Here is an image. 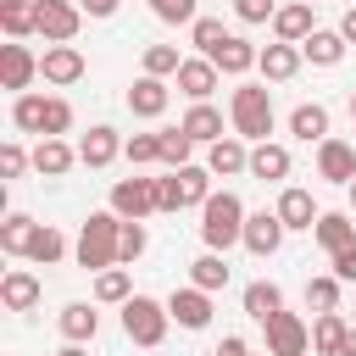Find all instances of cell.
<instances>
[{"label": "cell", "instance_id": "60d3db41", "mask_svg": "<svg viewBox=\"0 0 356 356\" xmlns=\"http://www.w3.org/2000/svg\"><path fill=\"white\" fill-rule=\"evenodd\" d=\"M122 156H128L134 167H150V161H161V134H134V139L122 145Z\"/></svg>", "mask_w": 356, "mask_h": 356}, {"label": "cell", "instance_id": "7a4b0ae2", "mask_svg": "<svg viewBox=\"0 0 356 356\" xmlns=\"http://www.w3.org/2000/svg\"><path fill=\"white\" fill-rule=\"evenodd\" d=\"M245 200L234 195V189H222V195H211L206 206H200V239H206V250H228V245H245Z\"/></svg>", "mask_w": 356, "mask_h": 356}, {"label": "cell", "instance_id": "e0dca14e", "mask_svg": "<svg viewBox=\"0 0 356 356\" xmlns=\"http://www.w3.org/2000/svg\"><path fill=\"white\" fill-rule=\"evenodd\" d=\"M273 33H278V44H306L317 28H312V6L306 0H295V6H278V17H273Z\"/></svg>", "mask_w": 356, "mask_h": 356}, {"label": "cell", "instance_id": "f546056e", "mask_svg": "<svg viewBox=\"0 0 356 356\" xmlns=\"http://www.w3.org/2000/svg\"><path fill=\"white\" fill-rule=\"evenodd\" d=\"M72 161H78V150H72L67 139H39V145H33V167H39L44 178H61Z\"/></svg>", "mask_w": 356, "mask_h": 356}, {"label": "cell", "instance_id": "9a60e30c", "mask_svg": "<svg viewBox=\"0 0 356 356\" xmlns=\"http://www.w3.org/2000/svg\"><path fill=\"white\" fill-rule=\"evenodd\" d=\"M206 167H211L217 178L250 172V150H245V139H239V134H222L217 145H206Z\"/></svg>", "mask_w": 356, "mask_h": 356}, {"label": "cell", "instance_id": "d6a6232c", "mask_svg": "<svg viewBox=\"0 0 356 356\" xmlns=\"http://www.w3.org/2000/svg\"><path fill=\"white\" fill-rule=\"evenodd\" d=\"M189 284H195V289H206V295H217V289L228 284V261H222L217 250L195 256V261H189Z\"/></svg>", "mask_w": 356, "mask_h": 356}, {"label": "cell", "instance_id": "cb8c5ba5", "mask_svg": "<svg viewBox=\"0 0 356 356\" xmlns=\"http://www.w3.org/2000/svg\"><path fill=\"white\" fill-rule=\"evenodd\" d=\"M273 211L284 217V228H317V217H323V211L312 206V195H306V189H295V184L278 195V206H273Z\"/></svg>", "mask_w": 356, "mask_h": 356}, {"label": "cell", "instance_id": "9c48e42d", "mask_svg": "<svg viewBox=\"0 0 356 356\" xmlns=\"http://www.w3.org/2000/svg\"><path fill=\"white\" fill-rule=\"evenodd\" d=\"M39 78V56L22 44V39H11V44H0V83L11 89V95H28V83Z\"/></svg>", "mask_w": 356, "mask_h": 356}, {"label": "cell", "instance_id": "4dcf8cb0", "mask_svg": "<svg viewBox=\"0 0 356 356\" xmlns=\"http://www.w3.org/2000/svg\"><path fill=\"white\" fill-rule=\"evenodd\" d=\"M172 178H178V200H184V206H206V200H211V167H195V161H189V167H178Z\"/></svg>", "mask_w": 356, "mask_h": 356}, {"label": "cell", "instance_id": "c3c4849f", "mask_svg": "<svg viewBox=\"0 0 356 356\" xmlns=\"http://www.w3.org/2000/svg\"><path fill=\"white\" fill-rule=\"evenodd\" d=\"M334 261V278L345 284V278H356V250H339V256H328Z\"/></svg>", "mask_w": 356, "mask_h": 356}, {"label": "cell", "instance_id": "6f0895ef", "mask_svg": "<svg viewBox=\"0 0 356 356\" xmlns=\"http://www.w3.org/2000/svg\"><path fill=\"white\" fill-rule=\"evenodd\" d=\"M306 6H317V0H306Z\"/></svg>", "mask_w": 356, "mask_h": 356}, {"label": "cell", "instance_id": "3957f363", "mask_svg": "<svg viewBox=\"0 0 356 356\" xmlns=\"http://www.w3.org/2000/svg\"><path fill=\"white\" fill-rule=\"evenodd\" d=\"M11 122L22 134H39V139H61L72 128V106L61 95H17L11 100Z\"/></svg>", "mask_w": 356, "mask_h": 356}, {"label": "cell", "instance_id": "d6986e66", "mask_svg": "<svg viewBox=\"0 0 356 356\" xmlns=\"http://www.w3.org/2000/svg\"><path fill=\"white\" fill-rule=\"evenodd\" d=\"M167 100H172V89H167L161 78H150V72L134 78V89H128V111H134V117H161Z\"/></svg>", "mask_w": 356, "mask_h": 356}, {"label": "cell", "instance_id": "6da1fadb", "mask_svg": "<svg viewBox=\"0 0 356 356\" xmlns=\"http://www.w3.org/2000/svg\"><path fill=\"white\" fill-rule=\"evenodd\" d=\"M122 261V217L117 211H89V222L78 228V267L106 273Z\"/></svg>", "mask_w": 356, "mask_h": 356}, {"label": "cell", "instance_id": "7402d4cb", "mask_svg": "<svg viewBox=\"0 0 356 356\" xmlns=\"http://www.w3.org/2000/svg\"><path fill=\"white\" fill-rule=\"evenodd\" d=\"M0 300H6V312H33V306H39V278H33L28 267L6 273V278H0Z\"/></svg>", "mask_w": 356, "mask_h": 356}, {"label": "cell", "instance_id": "4fadbf2b", "mask_svg": "<svg viewBox=\"0 0 356 356\" xmlns=\"http://www.w3.org/2000/svg\"><path fill=\"white\" fill-rule=\"evenodd\" d=\"M284 217L278 211H250L245 217V250H256V256H273L278 245H284Z\"/></svg>", "mask_w": 356, "mask_h": 356}, {"label": "cell", "instance_id": "bcb514c9", "mask_svg": "<svg viewBox=\"0 0 356 356\" xmlns=\"http://www.w3.org/2000/svg\"><path fill=\"white\" fill-rule=\"evenodd\" d=\"M234 11H239V22H267V17H278L273 0H234Z\"/></svg>", "mask_w": 356, "mask_h": 356}, {"label": "cell", "instance_id": "ba28073f", "mask_svg": "<svg viewBox=\"0 0 356 356\" xmlns=\"http://www.w3.org/2000/svg\"><path fill=\"white\" fill-rule=\"evenodd\" d=\"M267 328V356H306L312 350V328L295 317V312H278L273 323H261Z\"/></svg>", "mask_w": 356, "mask_h": 356}, {"label": "cell", "instance_id": "b9f144b4", "mask_svg": "<svg viewBox=\"0 0 356 356\" xmlns=\"http://www.w3.org/2000/svg\"><path fill=\"white\" fill-rule=\"evenodd\" d=\"M306 300H312L317 312H339V278H334V273L312 278V284H306Z\"/></svg>", "mask_w": 356, "mask_h": 356}, {"label": "cell", "instance_id": "44dd1931", "mask_svg": "<svg viewBox=\"0 0 356 356\" xmlns=\"http://www.w3.org/2000/svg\"><path fill=\"white\" fill-rule=\"evenodd\" d=\"M300 61H306V56H300V44H267L256 67H261V78H267V83H289V78L300 72Z\"/></svg>", "mask_w": 356, "mask_h": 356}, {"label": "cell", "instance_id": "e575fe53", "mask_svg": "<svg viewBox=\"0 0 356 356\" xmlns=\"http://www.w3.org/2000/svg\"><path fill=\"white\" fill-rule=\"evenodd\" d=\"M345 317L339 312H317V328H312V350L317 356H339V345H345Z\"/></svg>", "mask_w": 356, "mask_h": 356}, {"label": "cell", "instance_id": "8d00e7d4", "mask_svg": "<svg viewBox=\"0 0 356 356\" xmlns=\"http://www.w3.org/2000/svg\"><path fill=\"white\" fill-rule=\"evenodd\" d=\"M67 256V239L50 228V222H39V234H33V245H28V261H39V267H56Z\"/></svg>", "mask_w": 356, "mask_h": 356}, {"label": "cell", "instance_id": "8fae6325", "mask_svg": "<svg viewBox=\"0 0 356 356\" xmlns=\"http://www.w3.org/2000/svg\"><path fill=\"white\" fill-rule=\"evenodd\" d=\"M39 78L44 83H78L83 78V50L78 44H50L39 56Z\"/></svg>", "mask_w": 356, "mask_h": 356}, {"label": "cell", "instance_id": "52a82bcc", "mask_svg": "<svg viewBox=\"0 0 356 356\" xmlns=\"http://www.w3.org/2000/svg\"><path fill=\"white\" fill-rule=\"evenodd\" d=\"M33 11H39V33L50 44H72L78 39V22H83L78 0H33Z\"/></svg>", "mask_w": 356, "mask_h": 356}, {"label": "cell", "instance_id": "ac0fdd59", "mask_svg": "<svg viewBox=\"0 0 356 356\" xmlns=\"http://www.w3.org/2000/svg\"><path fill=\"white\" fill-rule=\"evenodd\" d=\"M211 61H217V72H228V78H239V72H250L256 61H261V50L250 44V39H239V33H228L217 50H211Z\"/></svg>", "mask_w": 356, "mask_h": 356}, {"label": "cell", "instance_id": "74e56055", "mask_svg": "<svg viewBox=\"0 0 356 356\" xmlns=\"http://www.w3.org/2000/svg\"><path fill=\"white\" fill-rule=\"evenodd\" d=\"M189 150H195V139L184 134V128H161V161L178 172V167H189Z\"/></svg>", "mask_w": 356, "mask_h": 356}, {"label": "cell", "instance_id": "603a6c76", "mask_svg": "<svg viewBox=\"0 0 356 356\" xmlns=\"http://www.w3.org/2000/svg\"><path fill=\"white\" fill-rule=\"evenodd\" d=\"M250 178H261V184L289 178V150H284V145H273V139L250 145Z\"/></svg>", "mask_w": 356, "mask_h": 356}, {"label": "cell", "instance_id": "681fc988", "mask_svg": "<svg viewBox=\"0 0 356 356\" xmlns=\"http://www.w3.org/2000/svg\"><path fill=\"white\" fill-rule=\"evenodd\" d=\"M211 356H250V345H245L239 334H222V345H217Z\"/></svg>", "mask_w": 356, "mask_h": 356}, {"label": "cell", "instance_id": "2e32d148", "mask_svg": "<svg viewBox=\"0 0 356 356\" xmlns=\"http://www.w3.org/2000/svg\"><path fill=\"white\" fill-rule=\"evenodd\" d=\"M178 89L200 106V100L217 89V61H211V56H184V67H178Z\"/></svg>", "mask_w": 356, "mask_h": 356}, {"label": "cell", "instance_id": "83f0119b", "mask_svg": "<svg viewBox=\"0 0 356 356\" xmlns=\"http://www.w3.org/2000/svg\"><path fill=\"white\" fill-rule=\"evenodd\" d=\"M289 134H295V139H306V145H312V139L323 145V139H328V106H317V100L295 106V111H289Z\"/></svg>", "mask_w": 356, "mask_h": 356}, {"label": "cell", "instance_id": "f6af8a7d", "mask_svg": "<svg viewBox=\"0 0 356 356\" xmlns=\"http://www.w3.org/2000/svg\"><path fill=\"white\" fill-rule=\"evenodd\" d=\"M145 245H150V239H145V228H139V222H122V261H139V256H145Z\"/></svg>", "mask_w": 356, "mask_h": 356}, {"label": "cell", "instance_id": "f5cc1de1", "mask_svg": "<svg viewBox=\"0 0 356 356\" xmlns=\"http://www.w3.org/2000/svg\"><path fill=\"white\" fill-rule=\"evenodd\" d=\"M339 356H356V328L345 334V345H339Z\"/></svg>", "mask_w": 356, "mask_h": 356}, {"label": "cell", "instance_id": "9f6ffc18", "mask_svg": "<svg viewBox=\"0 0 356 356\" xmlns=\"http://www.w3.org/2000/svg\"><path fill=\"white\" fill-rule=\"evenodd\" d=\"M350 117H356V89H350Z\"/></svg>", "mask_w": 356, "mask_h": 356}, {"label": "cell", "instance_id": "8992f818", "mask_svg": "<svg viewBox=\"0 0 356 356\" xmlns=\"http://www.w3.org/2000/svg\"><path fill=\"white\" fill-rule=\"evenodd\" d=\"M111 211H117L122 222H139V217L161 211V200H156V178H117V184H111Z\"/></svg>", "mask_w": 356, "mask_h": 356}, {"label": "cell", "instance_id": "836d02e7", "mask_svg": "<svg viewBox=\"0 0 356 356\" xmlns=\"http://www.w3.org/2000/svg\"><path fill=\"white\" fill-rule=\"evenodd\" d=\"M245 312H250L256 323H273V317L284 312V289H278V284H245Z\"/></svg>", "mask_w": 356, "mask_h": 356}, {"label": "cell", "instance_id": "484cf974", "mask_svg": "<svg viewBox=\"0 0 356 356\" xmlns=\"http://www.w3.org/2000/svg\"><path fill=\"white\" fill-rule=\"evenodd\" d=\"M300 56H306L312 67H339V56H345V33H339V28H317V33L300 44Z\"/></svg>", "mask_w": 356, "mask_h": 356}, {"label": "cell", "instance_id": "f35d334b", "mask_svg": "<svg viewBox=\"0 0 356 356\" xmlns=\"http://www.w3.org/2000/svg\"><path fill=\"white\" fill-rule=\"evenodd\" d=\"M189 39H195V50H200V56H211V50L228 39V28H222L217 17H195V22H189Z\"/></svg>", "mask_w": 356, "mask_h": 356}, {"label": "cell", "instance_id": "4316f807", "mask_svg": "<svg viewBox=\"0 0 356 356\" xmlns=\"http://www.w3.org/2000/svg\"><path fill=\"white\" fill-rule=\"evenodd\" d=\"M178 128H184V134H189L195 145H217V139H222V111L200 100V106H189V117H184Z\"/></svg>", "mask_w": 356, "mask_h": 356}, {"label": "cell", "instance_id": "7bdbcfd3", "mask_svg": "<svg viewBox=\"0 0 356 356\" xmlns=\"http://www.w3.org/2000/svg\"><path fill=\"white\" fill-rule=\"evenodd\" d=\"M22 167H28V150L17 139H6L0 145V178H22Z\"/></svg>", "mask_w": 356, "mask_h": 356}, {"label": "cell", "instance_id": "30bf717a", "mask_svg": "<svg viewBox=\"0 0 356 356\" xmlns=\"http://www.w3.org/2000/svg\"><path fill=\"white\" fill-rule=\"evenodd\" d=\"M317 178H328V184H356V145H345V139H323L317 145Z\"/></svg>", "mask_w": 356, "mask_h": 356}, {"label": "cell", "instance_id": "d4e9b609", "mask_svg": "<svg viewBox=\"0 0 356 356\" xmlns=\"http://www.w3.org/2000/svg\"><path fill=\"white\" fill-rule=\"evenodd\" d=\"M61 334H67V345H83V339H95L100 334V312L95 306H83V300H72V306H61Z\"/></svg>", "mask_w": 356, "mask_h": 356}, {"label": "cell", "instance_id": "db71d44e", "mask_svg": "<svg viewBox=\"0 0 356 356\" xmlns=\"http://www.w3.org/2000/svg\"><path fill=\"white\" fill-rule=\"evenodd\" d=\"M56 356H83V345H61V350H56Z\"/></svg>", "mask_w": 356, "mask_h": 356}, {"label": "cell", "instance_id": "7dc6e473", "mask_svg": "<svg viewBox=\"0 0 356 356\" xmlns=\"http://www.w3.org/2000/svg\"><path fill=\"white\" fill-rule=\"evenodd\" d=\"M156 200H161V211H178L184 200H178V178H156Z\"/></svg>", "mask_w": 356, "mask_h": 356}, {"label": "cell", "instance_id": "f907efd6", "mask_svg": "<svg viewBox=\"0 0 356 356\" xmlns=\"http://www.w3.org/2000/svg\"><path fill=\"white\" fill-rule=\"evenodd\" d=\"M78 11H89V17H111L117 0H78Z\"/></svg>", "mask_w": 356, "mask_h": 356}, {"label": "cell", "instance_id": "7c38bea8", "mask_svg": "<svg viewBox=\"0 0 356 356\" xmlns=\"http://www.w3.org/2000/svg\"><path fill=\"white\" fill-rule=\"evenodd\" d=\"M122 145H128V139H117V128L95 122V128L78 139V161H83V167H111V161L122 156Z\"/></svg>", "mask_w": 356, "mask_h": 356}, {"label": "cell", "instance_id": "277c9868", "mask_svg": "<svg viewBox=\"0 0 356 356\" xmlns=\"http://www.w3.org/2000/svg\"><path fill=\"white\" fill-rule=\"evenodd\" d=\"M228 117H234V134L239 139L261 145L273 134V95H267V83H239L234 100H228Z\"/></svg>", "mask_w": 356, "mask_h": 356}, {"label": "cell", "instance_id": "d590c367", "mask_svg": "<svg viewBox=\"0 0 356 356\" xmlns=\"http://www.w3.org/2000/svg\"><path fill=\"white\" fill-rule=\"evenodd\" d=\"M95 300H106V306H128V300H134L128 267H106V273H95Z\"/></svg>", "mask_w": 356, "mask_h": 356}, {"label": "cell", "instance_id": "5b68a950", "mask_svg": "<svg viewBox=\"0 0 356 356\" xmlns=\"http://www.w3.org/2000/svg\"><path fill=\"white\" fill-rule=\"evenodd\" d=\"M167 323H172V312H167V300H150V295H134L128 306H122V334L134 339V345H161V334H167Z\"/></svg>", "mask_w": 356, "mask_h": 356}, {"label": "cell", "instance_id": "5bb4252c", "mask_svg": "<svg viewBox=\"0 0 356 356\" xmlns=\"http://www.w3.org/2000/svg\"><path fill=\"white\" fill-rule=\"evenodd\" d=\"M167 312H172L178 328H206V323H211V295L195 289V284H189V289H172V295H167Z\"/></svg>", "mask_w": 356, "mask_h": 356}, {"label": "cell", "instance_id": "816d5d0a", "mask_svg": "<svg viewBox=\"0 0 356 356\" xmlns=\"http://www.w3.org/2000/svg\"><path fill=\"white\" fill-rule=\"evenodd\" d=\"M339 33H345V44H356V6L339 17Z\"/></svg>", "mask_w": 356, "mask_h": 356}, {"label": "cell", "instance_id": "11a10c76", "mask_svg": "<svg viewBox=\"0 0 356 356\" xmlns=\"http://www.w3.org/2000/svg\"><path fill=\"white\" fill-rule=\"evenodd\" d=\"M350 211H356V184H350Z\"/></svg>", "mask_w": 356, "mask_h": 356}, {"label": "cell", "instance_id": "ffe728a7", "mask_svg": "<svg viewBox=\"0 0 356 356\" xmlns=\"http://www.w3.org/2000/svg\"><path fill=\"white\" fill-rule=\"evenodd\" d=\"M317 245H323L328 256L356 250V222H350V211H323V217H317Z\"/></svg>", "mask_w": 356, "mask_h": 356}, {"label": "cell", "instance_id": "ee69618b", "mask_svg": "<svg viewBox=\"0 0 356 356\" xmlns=\"http://www.w3.org/2000/svg\"><path fill=\"white\" fill-rule=\"evenodd\" d=\"M150 11L161 22H195V0H150Z\"/></svg>", "mask_w": 356, "mask_h": 356}, {"label": "cell", "instance_id": "ab89813d", "mask_svg": "<svg viewBox=\"0 0 356 356\" xmlns=\"http://www.w3.org/2000/svg\"><path fill=\"white\" fill-rule=\"evenodd\" d=\"M178 67H184V56H178L172 44H145V72H150V78H167V72L178 78Z\"/></svg>", "mask_w": 356, "mask_h": 356}, {"label": "cell", "instance_id": "f1b7e54d", "mask_svg": "<svg viewBox=\"0 0 356 356\" xmlns=\"http://www.w3.org/2000/svg\"><path fill=\"white\" fill-rule=\"evenodd\" d=\"M0 28H6V39H28V33H39V11H33V0H0Z\"/></svg>", "mask_w": 356, "mask_h": 356}, {"label": "cell", "instance_id": "1f68e13d", "mask_svg": "<svg viewBox=\"0 0 356 356\" xmlns=\"http://www.w3.org/2000/svg\"><path fill=\"white\" fill-rule=\"evenodd\" d=\"M33 234H39V222H33V217H22V211H11V217L0 222V250H6V256H28Z\"/></svg>", "mask_w": 356, "mask_h": 356}]
</instances>
